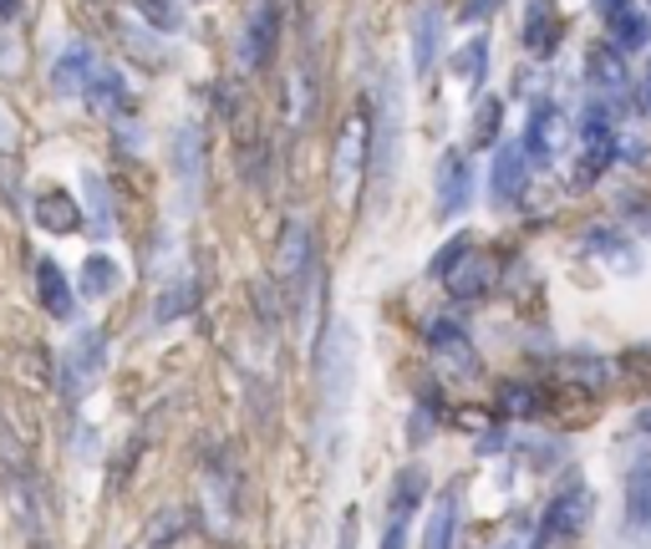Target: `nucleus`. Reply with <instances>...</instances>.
Wrapping results in <instances>:
<instances>
[{
    "label": "nucleus",
    "instance_id": "obj_17",
    "mask_svg": "<svg viewBox=\"0 0 651 549\" xmlns=\"http://www.w3.org/2000/svg\"><path fill=\"white\" fill-rule=\"evenodd\" d=\"M606 26H611L616 51H647V46H651V11H641L637 0H626L622 11H611Z\"/></svg>",
    "mask_w": 651,
    "mask_h": 549
},
{
    "label": "nucleus",
    "instance_id": "obj_12",
    "mask_svg": "<svg viewBox=\"0 0 651 549\" xmlns=\"http://www.w3.org/2000/svg\"><path fill=\"white\" fill-rule=\"evenodd\" d=\"M92 67H97L92 46L87 41H67L57 51V61H51V92H57V97H82Z\"/></svg>",
    "mask_w": 651,
    "mask_h": 549
},
{
    "label": "nucleus",
    "instance_id": "obj_33",
    "mask_svg": "<svg viewBox=\"0 0 651 549\" xmlns=\"http://www.w3.org/2000/svg\"><path fill=\"white\" fill-rule=\"evenodd\" d=\"M138 15L149 21V26H158V31H184V15H178V5L174 0H138Z\"/></svg>",
    "mask_w": 651,
    "mask_h": 549
},
{
    "label": "nucleus",
    "instance_id": "obj_37",
    "mask_svg": "<svg viewBox=\"0 0 651 549\" xmlns=\"http://www.w3.org/2000/svg\"><path fill=\"white\" fill-rule=\"evenodd\" d=\"M15 15H21V0H0V26H11Z\"/></svg>",
    "mask_w": 651,
    "mask_h": 549
},
{
    "label": "nucleus",
    "instance_id": "obj_2",
    "mask_svg": "<svg viewBox=\"0 0 651 549\" xmlns=\"http://www.w3.org/2000/svg\"><path fill=\"white\" fill-rule=\"evenodd\" d=\"M107 367V331H82L67 351H61V367H57V386L67 402H82L97 386Z\"/></svg>",
    "mask_w": 651,
    "mask_h": 549
},
{
    "label": "nucleus",
    "instance_id": "obj_13",
    "mask_svg": "<svg viewBox=\"0 0 651 549\" xmlns=\"http://www.w3.org/2000/svg\"><path fill=\"white\" fill-rule=\"evenodd\" d=\"M560 143H565V118L555 112V107H534V118H530V128H524V158L530 164H555V153H560Z\"/></svg>",
    "mask_w": 651,
    "mask_h": 549
},
{
    "label": "nucleus",
    "instance_id": "obj_35",
    "mask_svg": "<svg viewBox=\"0 0 651 549\" xmlns=\"http://www.w3.org/2000/svg\"><path fill=\"white\" fill-rule=\"evenodd\" d=\"M484 15H494V0H469V5H463V21H469V26L484 21Z\"/></svg>",
    "mask_w": 651,
    "mask_h": 549
},
{
    "label": "nucleus",
    "instance_id": "obj_36",
    "mask_svg": "<svg viewBox=\"0 0 651 549\" xmlns=\"http://www.w3.org/2000/svg\"><path fill=\"white\" fill-rule=\"evenodd\" d=\"M341 549H356V509H346V520H341Z\"/></svg>",
    "mask_w": 651,
    "mask_h": 549
},
{
    "label": "nucleus",
    "instance_id": "obj_23",
    "mask_svg": "<svg viewBox=\"0 0 651 549\" xmlns=\"http://www.w3.org/2000/svg\"><path fill=\"white\" fill-rule=\"evenodd\" d=\"M392 148H398V82L387 76L382 97V122H377V179H392Z\"/></svg>",
    "mask_w": 651,
    "mask_h": 549
},
{
    "label": "nucleus",
    "instance_id": "obj_8",
    "mask_svg": "<svg viewBox=\"0 0 651 549\" xmlns=\"http://www.w3.org/2000/svg\"><path fill=\"white\" fill-rule=\"evenodd\" d=\"M469 193H474L469 158H463L459 148H448L443 158H438V174H433V204H438V214H443V219H453V214H463V208H469Z\"/></svg>",
    "mask_w": 651,
    "mask_h": 549
},
{
    "label": "nucleus",
    "instance_id": "obj_6",
    "mask_svg": "<svg viewBox=\"0 0 651 549\" xmlns=\"http://www.w3.org/2000/svg\"><path fill=\"white\" fill-rule=\"evenodd\" d=\"M611 164H616V128L601 107H591L580 118V183H595Z\"/></svg>",
    "mask_w": 651,
    "mask_h": 549
},
{
    "label": "nucleus",
    "instance_id": "obj_20",
    "mask_svg": "<svg viewBox=\"0 0 651 549\" xmlns=\"http://www.w3.org/2000/svg\"><path fill=\"white\" fill-rule=\"evenodd\" d=\"M174 174L189 193L204 179V138H199V128H178L174 133Z\"/></svg>",
    "mask_w": 651,
    "mask_h": 549
},
{
    "label": "nucleus",
    "instance_id": "obj_27",
    "mask_svg": "<svg viewBox=\"0 0 651 549\" xmlns=\"http://www.w3.org/2000/svg\"><path fill=\"white\" fill-rule=\"evenodd\" d=\"M193 296H199V281H193V275H174V281L158 290L153 321H178V315H189L193 311Z\"/></svg>",
    "mask_w": 651,
    "mask_h": 549
},
{
    "label": "nucleus",
    "instance_id": "obj_3",
    "mask_svg": "<svg viewBox=\"0 0 651 549\" xmlns=\"http://www.w3.org/2000/svg\"><path fill=\"white\" fill-rule=\"evenodd\" d=\"M367 158H371V122L356 112V118L341 122L336 148H331V183H336L341 199H356V183L367 174Z\"/></svg>",
    "mask_w": 651,
    "mask_h": 549
},
{
    "label": "nucleus",
    "instance_id": "obj_34",
    "mask_svg": "<svg viewBox=\"0 0 651 549\" xmlns=\"http://www.w3.org/2000/svg\"><path fill=\"white\" fill-rule=\"evenodd\" d=\"M469 250H474V239H469V235H453V239H448V244H443V250H438V254H433V275H438V281H443V275H448V270H453V265H459V260H463V254H469Z\"/></svg>",
    "mask_w": 651,
    "mask_h": 549
},
{
    "label": "nucleus",
    "instance_id": "obj_28",
    "mask_svg": "<svg viewBox=\"0 0 651 549\" xmlns=\"http://www.w3.org/2000/svg\"><path fill=\"white\" fill-rule=\"evenodd\" d=\"M591 250H595V260H606L616 275H637V270H641L637 244H626V239L611 235V229H595V235H591Z\"/></svg>",
    "mask_w": 651,
    "mask_h": 549
},
{
    "label": "nucleus",
    "instance_id": "obj_16",
    "mask_svg": "<svg viewBox=\"0 0 651 549\" xmlns=\"http://www.w3.org/2000/svg\"><path fill=\"white\" fill-rule=\"evenodd\" d=\"M92 97V107L97 112H128L133 107V92H128V76L118 72V67H107V61H97L87 76V87H82Z\"/></svg>",
    "mask_w": 651,
    "mask_h": 549
},
{
    "label": "nucleus",
    "instance_id": "obj_9",
    "mask_svg": "<svg viewBox=\"0 0 651 549\" xmlns=\"http://www.w3.org/2000/svg\"><path fill=\"white\" fill-rule=\"evenodd\" d=\"M428 351L443 361L448 371H459V377H474V371H478L474 342H469L463 326H459V321H448V315H433V321H428Z\"/></svg>",
    "mask_w": 651,
    "mask_h": 549
},
{
    "label": "nucleus",
    "instance_id": "obj_40",
    "mask_svg": "<svg viewBox=\"0 0 651 549\" xmlns=\"http://www.w3.org/2000/svg\"><path fill=\"white\" fill-rule=\"evenodd\" d=\"M637 428H641V432H651V402H647V407H641V413H637Z\"/></svg>",
    "mask_w": 651,
    "mask_h": 549
},
{
    "label": "nucleus",
    "instance_id": "obj_18",
    "mask_svg": "<svg viewBox=\"0 0 651 549\" xmlns=\"http://www.w3.org/2000/svg\"><path fill=\"white\" fill-rule=\"evenodd\" d=\"M626 520L631 529L651 535V458H637L626 468Z\"/></svg>",
    "mask_w": 651,
    "mask_h": 549
},
{
    "label": "nucleus",
    "instance_id": "obj_25",
    "mask_svg": "<svg viewBox=\"0 0 651 549\" xmlns=\"http://www.w3.org/2000/svg\"><path fill=\"white\" fill-rule=\"evenodd\" d=\"M82 193H87V219L92 235L97 239H113V229H118V219H113V193H107L103 174H82Z\"/></svg>",
    "mask_w": 651,
    "mask_h": 549
},
{
    "label": "nucleus",
    "instance_id": "obj_41",
    "mask_svg": "<svg viewBox=\"0 0 651 549\" xmlns=\"http://www.w3.org/2000/svg\"><path fill=\"white\" fill-rule=\"evenodd\" d=\"M641 103H647V112H651V72H647V92H641Z\"/></svg>",
    "mask_w": 651,
    "mask_h": 549
},
{
    "label": "nucleus",
    "instance_id": "obj_32",
    "mask_svg": "<svg viewBox=\"0 0 651 549\" xmlns=\"http://www.w3.org/2000/svg\"><path fill=\"white\" fill-rule=\"evenodd\" d=\"M499 122H504V103H499V97H488V103L474 112V143H478V148L499 143Z\"/></svg>",
    "mask_w": 651,
    "mask_h": 549
},
{
    "label": "nucleus",
    "instance_id": "obj_42",
    "mask_svg": "<svg viewBox=\"0 0 651 549\" xmlns=\"http://www.w3.org/2000/svg\"><path fill=\"white\" fill-rule=\"evenodd\" d=\"M499 549H524V545H519V539H509V545H499Z\"/></svg>",
    "mask_w": 651,
    "mask_h": 549
},
{
    "label": "nucleus",
    "instance_id": "obj_11",
    "mask_svg": "<svg viewBox=\"0 0 651 549\" xmlns=\"http://www.w3.org/2000/svg\"><path fill=\"white\" fill-rule=\"evenodd\" d=\"M438 51H443V11L438 0H423L413 11V72L428 76L438 67Z\"/></svg>",
    "mask_w": 651,
    "mask_h": 549
},
{
    "label": "nucleus",
    "instance_id": "obj_19",
    "mask_svg": "<svg viewBox=\"0 0 651 549\" xmlns=\"http://www.w3.org/2000/svg\"><path fill=\"white\" fill-rule=\"evenodd\" d=\"M524 46H530L534 57H549L560 46V21L549 11V0H530L524 5Z\"/></svg>",
    "mask_w": 651,
    "mask_h": 549
},
{
    "label": "nucleus",
    "instance_id": "obj_24",
    "mask_svg": "<svg viewBox=\"0 0 651 549\" xmlns=\"http://www.w3.org/2000/svg\"><path fill=\"white\" fill-rule=\"evenodd\" d=\"M585 72H591V87L601 92V97H616V92H626L622 51H611V46H591V57H585Z\"/></svg>",
    "mask_w": 651,
    "mask_h": 549
},
{
    "label": "nucleus",
    "instance_id": "obj_39",
    "mask_svg": "<svg viewBox=\"0 0 651 549\" xmlns=\"http://www.w3.org/2000/svg\"><path fill=\"white\" fill-rule=\"evenodd\" d=\"M622 5H626V0H595V11H601V15H611V11H622Z\"/></svg>",
    "mask_w": 651,
    "mask_h": 549
},
{
    "label": "nucleus",
    "instance_id": "obj_26",
    "mask_svg": "<svg viewBox=\"0 0 651 549\" xmlns=\"http://www.w3.org/2000/svg\"><path fill=\"white\" fill-rule=\"evenodd\" d=\"M122 285V270H118V260L113 254H87V265H82V296L87 300H103V296H113Z\"/></svg>",
    "mask_w": 651,
    "mask_h": 549
},
{
    "label": "nucleus",
    "instance_id": "obj_38",
    "mask_svg": "<svg viewBox=\"0 0 651 549\" xmlns=\"http://www.w3.org/2000/svg\"><path fill=\"white\" fill-rule=\"evenodd\" d=\"M11 133H15V128H11V118H5V112H0V153L11 148Z\"/></svg>",
    "mask_w": 651,
    "mask_h": 549
},
{
    "label": "nucleus",
    "instance_id": "obj_30",
    "mask_svg": "<svg viewBox=\"0 0 651 549\" xmlns=\"http://www.w3.org/2000/svg\"><path fill=\"white\" fill-rule=\"evenodd\" d=\"M545 413V392L530 382H509L504 386V417H534Z\"/></svg>",
    "mask_w": 651,
    "mask_h": 549
},
{
    "label": "nucleus",
    "instance_id": "obj_14",
    "mask_svg": "<svg viewBox=\"0 0 651 549\" xmlns=\"http://www.w3.org/2000/svg\"><path fill=\"white\" fill-rule=\"evenodd\" d=\"M31 214H36L46 235H76L82 229V204L67 189H42L31 199Z\"/></svg>",
    "mask_w": 651,
    "mask_h": 549
},
{
    "label": "nucleus",
    "instance_id": "obj_4",
    "mask_svg": "<svg viewBox=\"0 0 651 549\" xmlns=\"http://www.w3.org/2000/svg\"><path fill=\"white\" fill-rule=\"evenodd\" d=\"M591 514H595V493L585 489V484H576V489H560L555 499H549L545 520H540V535H534V545L545 549V545H555V539L580 535V529L591 524Z\"/></svg>",
    "mask_w": 651,
    "mask_h": 549
},
{
    "label": "nucleus",
    "instance_id": "obj_31",
    "mask_svg": "<svg viewBox=\"0 0 651 549\" xmlns=\"http://www.w3.org/2000/svg\"><path fill=\"white\" fill-rule=\"evenodd\" d=\"M423 493H428V474H423V468L398 474V489H392V514H413V509L423 504Z\"/></svg>",
    "mask_w": 651,
    "mask_h": 549
},
{
    "label": "nucleus",
    "instance_id": "obj_15",
    "mask_svg": "<svg viewBox=\"0 0 651 549\" xmlns=\"http://www.w3.org/2000/svg\"><path fill=\"white\" fill-rule=\"evenodd\" d=\"M36 300H42L46 315H57V321H72L76 296H72V281L61 275L57 260H36Z\"/></svg>",
    "mask_w": 651,
    "mask_h": 549
},
{
    "label": "nucleus",
    "instance_id": "obj_5",
    "mask_svg": "<svg viewBox=\"0 0 651 549\" xmlns=\"http://www.w3.org/2000/svg\"><path fill=\"white\" fill-rule=\"evenodd\" d=\"M275 270H281V281H285L291 296L306 290V281H311V270H316V239H311V224H306V219H285Z\"/></svg>",
    "mask_w": 651,
    "mask_h": 549
},
{
    "label": "nucleus",
    "instance_id": "obj_21",
    "mask_svg": "<svg viewBox=\"0 0 651 549\" xmlns=\"http://www.w3.org/2000/svg\"><path fill=\"white\" fill-rule=\"evenodd\" d=\"M453 539H459V484L433 504L428 529H423V549H453Z\"/></svg>",
    "mask_w": 651,
    "mask_h": 549
},
{
    "label": "nucleus",
    "instance_id": "obj_29",
    "mask_svg": "<svg viewBox=\"0 0 651 549\" xmlns=\"http://www.w3.org/2000/svg\"><path fill=\"white\" fill-rule=\"evenodd\" d=\"M488 36H474V41H463L459 51H453V72L469 82V87H484V76H488Z\"/></svg>",
    "mask_w": 651,
    "mask_h": 549
},
{
    "label": "nucleus",
    "instance_id": "obj_22",
    "mask_svg": "<svg viewBox=\"0 0 651 549\" xmlns=\"http://www.w3.org/2000/svg\"><path fill=\"white\" fill-rule=\"evenodd\" d=\"M443 281H448V296H453V300H478L488 290V281H494V265L478 260V254H463Z\"/></svg>",
    "mask_w": 651,
    "mask_h": 549
},
{
    "label": "nucleus",
    "instance_id": "obj_1",
    "mask_svg": "<svg viewBox=\"0 0 651 549\" xmlns=\"http://www.w3.org/2000/svg\"><path fill=\"white\" fill-rule=\"evenodd\" d=\"M356 367H362V336H356V321H331L321 346V392L331 413H346V402L356 392Z\"/></svg>",
    "mask_w": 651,
    "mask_h": 549
},
{
    "label": "nucleus",
    "instance_id": "obj_7",
    "mask_svg": "<svg viewBox=\"0 0 651 549\" xmlns=\"http://www.w3.org/2000/svg\"><path fill=\"white\" fill-rule=\"evenodd\" d=\"M275 46H281V11H275V5H260V11H250V21L239 26L235 57L245 72H260V67L275 57Z\"/></svg>",
    "mask_w": 651,
    "mask_h": 549
},
{
    "label": "nucleus",
    "instance_id": "obj_10",
    "mask_svg": "<svg viewBox=\"0 0 651 549\" xmlns=\"http://www.w3.org/2000/svg\"><path fill=\"white\" fill-rule=\"evenodd\" d=\"M530 168V158H524V148L519 143H504L499 158H494V168H488V204L494 208H509L519 199V189H524V174Z\"/></svg>",
    "mask_w": 651,
    "mask_h": 549
}]
</instances>
